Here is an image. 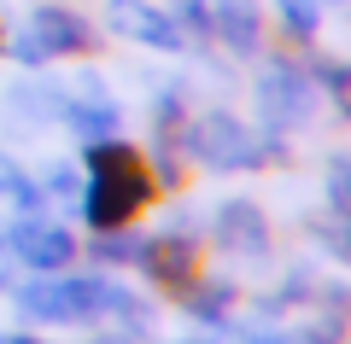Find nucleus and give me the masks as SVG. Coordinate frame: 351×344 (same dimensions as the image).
Masks as SVG:
<instances>
[{
	"label": "nucleus",
	"instance_id": "obj_1",
	"mask_svg": "<svg viewBox=\"0 0 351 344\" xmlns=\"http://www.w3.org/2000/svg\"><path fill=\"white\" fill-rule=\"evenodd\" d=\"M152 193V175L141 163L135 146L123 140H100V146H88V193H82V216L88 228L100 234V228H123Z\"/></svg>",
	"mask_w": 351,
	"mask_h": 344
},
{
	"label": "nucleus",
	"instance_id": "obj_2",
	"mask_svg": "<svg viewBox=\"0 0 351 344\" xmlns=\"http://www.w3.org/2000/svg\"><path fill=\"white\" fill-rule=\"evenodd\" d=\"M18 309L29 321H100L123 315L129 327H147V309L112 280H29L18 292Z\"/></svg>",
	"mask_w": 351,
	"mask_h": 344
},
{
	"label": "nucleus",
	"instance_id": "obj_3",
	"mask_svg": "<svg viewBox=\"0 0 351 344\" xmlns=\"http://www.w3.org/2000/svg\"><path fill=\"white\" fill-rule=\"evenodd\" d=\"M188 152L205 170H258L276 152V140H252V129L234 123L228 111H205L199 123L188 129Z\"/></svg>",
	"mask_w": 351,
	"mask_h": 344
},
{
	"label": "nucleus",
	"instance_id": "obj_4",
	"mask_svg": "<svg viewBox=\"0 0 351 344\" xmlns=\"http://www.w3.org/2000/svg\"><path fill=\"white\" fill-rule=\"evenodd\" d=\"M94 47V24L71 6H41L29 18V29L12 41V53L24 64H41V59H64V53H88Z\"/></svg>",
	"mask_w": 351,
	"mask_h": 344
},
{
	"label": "nucleus",
	"instance_id": "obj_5",
	"mask_svg": "<svg viewBox=\"0 0 351 344\" xmlns=\"http://www.w3.org/2000/svg\"><path fill=\"white\" fill-rule=\"evenodd\" d=\"M258 111L269 117V129H304L316 117V88L304 70L293 64H276V70H263L258 82Z\"/></svg>",
	"mask_w": 351,
	"mask_h": 344
},
{
	"label": "nucleus",
	"instance_id": "obj_6",
	"mask_svg": "<svg viewBox=\"0 0 351 344\" xmlns=\"http://www.w3.org/2000/svg\"><path fill=\"white\" fill-rule=\"evenodd\" d=\"M6 239H12L18 263H29V269H41V274H59L64 263L76 257V239L64 234L59 222H47L41 210H24V222H18Z\"/></svg>",
	"mask_w": 351,
	"mask_h": 344
},
{
	"label": "nucleus",
	"instance_id": "obj_7",
	"mask_svg": "<svg viewBox=\"0 0 351 344\" xmlns=\"http://www.w3.org/2000/svg\"><path fill=\"white\" fill-rule=\"evenodd\" d=\"M217 239H223V251H234L246 263L269 257V222H263V210L252 198H234V204L217 210Z\"/></svg>",
	"mask_w": 351,
	"mask_h": 344
},
{
	"label": "nucleus",
	"instance_id": "obj_8",
	"mask_svg": "<svg viewBox=\"0 0 351 344\" xmlns=\"http://www.w3.org/2000/svg\"><path fill=\"white\" fill-rule=\"evenodd\" d=\"M135 263L152 274V280H164V286H188L193 280V239H182V234L141 239V257Z\"/></svg>",
	"mask_w": 351,
	"mask_h": 344
},
{
	"label": "nucleus",
	"instance_id": "obj_9",
	"mask_svg": "<svg viewBox=\"0 0 351 344\" xmlns=\"http://www.w3.org/2000/svg\"><path fill=\"white\" fill-rule=\"evenodd\" d=\"M112 24L123 29L129 41H147V47H164V53H176L182 41H188V29L176 24L170 12H152V6H135V0H123V6H117Z\"/></svg>",
	"mask_w": 351,
	"mask_h": 344
},
{
	"label": "nucleus",
	"instance_id": "obj_10",
	"mask_svg": "<svg viewBox=\"0 0 351 344\" xmlns=\"http://www.w3.org/2000/svg\"><path fill=\"white\" fill-rule=\"evenodd\" d=\"M59 117L76 129V140H82V146L117 140V123H123V117H117V105H112V99H100V94H88V99H76V105H64Z\"/></svg>",
	"mask_w": 351,
	"mask_h": 344
},
{
	"label": "nucleus",
	"instance_id": "obj_11",
	"mask_svg": "<svg viewBox=\"0 0 351 344\" xmlns=\"http://www.w3.org/2000/svg\"><path fill=\"white\" fill-rule=\"evenodd\" d=\"M211 29H217L234 53H258V41H263L258 12H252L246 0H223V6H211Z\"/></svg>",
	"mask_w": 351,
	"mask_h": 344
},
{
	"label": "nucleus",
	"instance_id": "obj_12",
	"mask_svg": "<svg viewBox=\"0 0 351 344\" xmlns=\"http://www.w3.org/2000/svg\"><path fill=\"white\" fill-rule=\"evenodd\" d=\"M182 292H188V309L199 321H228V304H234V286L228 280H188Z\"/></svg>",
	"mask_w": 351,
	"mask_h": 344
},
{
	"label": "nucleus",
	"instance_id": "obj_13",
	"mask_svg": "<svg viewBox=\"0 0 351 344\" xmlns=\"http://www.w3.org/2000/svg\"><path fill=\"white\" fill-rule=\"evenodd\" d=\"M0 198H12L18 210H41V193H36V181H29V175L18 170L12 158H0Z\"/></svg>",
	"mask_w": 351,
	"mask_h": 344
},
{
	"label": "nucleus",
	"instance_id": "obj_14",
	"mask_svg": "<svg viewBox=\"0 0 351 344\" xmlns=\"http://www.w3.org/2000/svg\"><path fill=\"white\" fill-rule=\"evenodd\" d=\"M94 257H100V263H135V257H141V239L123 234V228H100V239H94Z\"/></svg>",
	"mask_w": 351,
	"mask_h": 344
},
{
	"label": "nucleus",
	"instance_id": "obj_15",
	"mask_svg": "<svg viewBox=\"0 0 351 344\" xmlns=\"http://www.w3.org/2000/svg\"><path fill=\"white\" fill-rule=\"evenodd\" d=\"M328 210H334L339 222H351V158L328 163Z\"/></svg>",
	"mask_w": 351,
	"mask_h": 344
},
{
	"label": "nucleus",
	"instance_id": "obj_16",
	"mask_svg": "<svg viewBox=\"0 0 351 344\" xmlns=\"http://www.w3.org/2000/svg\"><path fill=\"white\" fill-rule=\"evenodd\" d=\"M281 18H287V29H293V36H316V24H322L316 0H281Z\"/></svg>",
	"mask_w": 351,
	"mask_h": 344
},
{
	"label": "nucleus",
	"instance_id": "obj_17",
	"mask_svg": "<svg viewBox=\"0 0 351 344\" xmlns=\"http://www.w3.org/2000/svg\"><path fill=\"white\" fill-rule=\"evenodd\" d=\"M322 82H328V94H334L339 117H351V64H322Z\"/></svg>",
	"mask_w": 351,
	"mask_h": 344
},
{
	"label": "nucleus",
	"instance_id": "obj_18",
	"mask_svg": "<svg viewBox=\"0 0 351 344\" xmlns=\"http://www.w3.org/2000/svg\"><path fill=\"white\" fill-rule=\"evenodd\" d=\"M322 239H328V251H334L339 263H351V222L328 216V222H322Z\"/></svg>",
	"mask_w": 351,
	"mask_h": 344
},
{
	"label": "nucleus",
	"instance_id": "obj_19",
	"mask_svg": "<svg viewBox=\"0 0 351 344\" xmlns=\"http://www.w3.org/2000/svg\"><path fill=\"white\" fill-rule=\"evenodd\" d=\"M176 24H188V36H211V6L182 0V6H176Z\"/></svg>",
	"mask_w": 351,
	"mask_h": 344
},
{
	"label": "nucleus",
	"instance_id": "obj_20",
	"mask_svg": "<svg viewBox=\"0 0 351 344\" xmlns=\"http://www.w3.org/2000/svg\"><path fill=\"white\" fill-rule=\"evenodd\" d=\"M47 193H53V198H71V193H76V175L64 170V163H53V170H47Z\"/></svg>",
	"mask_w": 351,
	"mask_h": 344
},
{
	"label": "nucleus",
	"instance_id": "obj_21",
	"mask_svg": "<svg viewBox=\"0 0 351 344\" xmlns=\"http://www.w3.org/2000/svg\"><path fill=\"white\" fill-rule=\"evenodd\" d=\"M12 280H18V251H12V239L0 234V292H6Z\"/></svg>",
	"mask_w": 351,
	"mask_h": 344
},
{
	"label": "nucleus",
	"instance_id": "obj_22",
	"mask_svg": "<svg viewBox=\"0 0 351 344\" xmlns=\"http://www.w3.org/2000/svg\"><path fill=\"white\" fill-rule=\"evenodd\" d=\"M281 344H339V339L322 332V327H311V332H293V339H281Z\"/></svg>",
	"mask_w": 351,
	"mask_h": 344
},
{
	"label": "nucleus",
	"instance_id": "obj_23",
	"mask_svg": "<svg viewBox=\"0 0 351 344\" xmlns=\"http://www.w3.org/2000/svg\"><path fill=\"white\" fill-rule=\"evenodd\" d=\"M240 344H281V339H269V332H252V339H240Z\"/></svg>",
	"mask_w": 351,
	"mask_h": 344
},
{
	"label": "nucleus",
	"instance_id": "obj_24",
	"mask_svg": "<svg viewBox=\"0 0 351 344\" xmlns=\"http://www.w3.org/2000/svg\"><path fill=\"white\" fill-rule=\"evenodd\" d=\"M0 344H36V339H0Z\"/></svg>",
	"mask_w": 351,
	"mask_h": 344
}]
</instances>
